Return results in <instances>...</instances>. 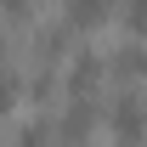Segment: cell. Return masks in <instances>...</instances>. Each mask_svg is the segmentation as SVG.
Instances as JSON below:
<instances>
[{
	"label": "cell",
	"instance_id": "5",
	"mask_svg": "<svg viewBox=\"0 0 147 147\" xmlns=\"http://www.w3.org/2000/svg\"><path fill=\"white\" fill-rule=\"evenodd\" d=\"M113 68H119V74H130V79H136V74H147V51H142V40H130V45H119V57H113Z\"/></svg>",
	"mask_w": 147,
	"mask_h": 147
},
{
	"label": "cell",
	"instance_id": "3",
	"mask_svg": "<svg viewBox=\"0 0 147 147\" xmlns=\"http://www.w3.org/2000/svg\"><path fill=\"white\" fill-rule=\"evenodd\" d=\"M96 79H102V57H96V51H79V57H74V68H68V91L85 96Z\"/></svg>",
	"mask_w": 147,
	"mask_h": 147
},
{
	"label": "cell",
	"instance_id": "8",
	"mask_svg": "<svg viewBox=\"0 0 147 147\" xmlns=\"http://www.w3.org/2000/svg\"><path fill=\"white\" fill-rule=\"evenodd\" d=\"M125 23L142 34V28H147V0H136V6H130V11H125Z\"/></svg>",
	"mask_w": 147,
	"mask_h": 147
},
{
	"label": "cell",
	"instance_id": "2",
	"mask_svg": "<svg viewBox=\"0 0 147 147\" xmlns=\"http://www.w3.org/2000/svg\"><path fill=\"white\" fill-rule=\"evenodd\" d=\"M91 125H96V108H91V96H74V102H68V113H62V125H57L62 147H79Z\"/></svg>",
	"mask_w": 147,
	"mask_h": 147
},
{
	"label": "cell",
	"instance_id": "7",
	"mask_svg": "<svg viewBox=\"0 0 147 147\" xmlns=\"http://www.w3.org/2000/svg\"><path fill=\"white\" fill-rule=\"evenodd\" d=\"M17 147H51V130H45V125H23Z\"/></svg>",
	"mask_w": 147,
	"mask_h": 147
},
{
	"label": "cell",
	"instance_id": "4",
	"mask_svg": "<svg viewBox=\"0 0 147 147\" xmlns=\"http://www.w3.org/2000/svg\"><path fill=\"white\" fill-rule=\"evenodd\" d=\"M102 17H108V6H102V0H79V6L62 11V23H74V28H91V23H102Z\"/></svg>",
	"mask_w": 147,
	"mask_h": 147
},
{
	"label": "cell",
	"instance_id": "6",
	"mask_svg": "<svg viewBox=\"0 0 147 147\" xmlns=\"http://www.w3.org/2000/svg\"><path fill=\"white\" fill-rule=\"evenodd\" d=\"M11 96H17V68L6 62V51H0V113L11 108Z\"/></svg>",
	"mask_w": 147,
	"mask_h": 147
},
{
	"label": "cell",
	"instance_id": "1",
	"mask_svg": "<svg viewBox=\"0 0 147 147\" xmlns=\"http://www.w3.org/2000/svg\"><path fill=\"white\" fill-rule=\"evenodd\" d=\"M108 125H113V136H119L125 147H136V142L147 136V108H142V96H136V91H119L113 108H108Z\"/></svg>",
	"mask_w": 147,
	"mask_h": 147
}]
</instances>
